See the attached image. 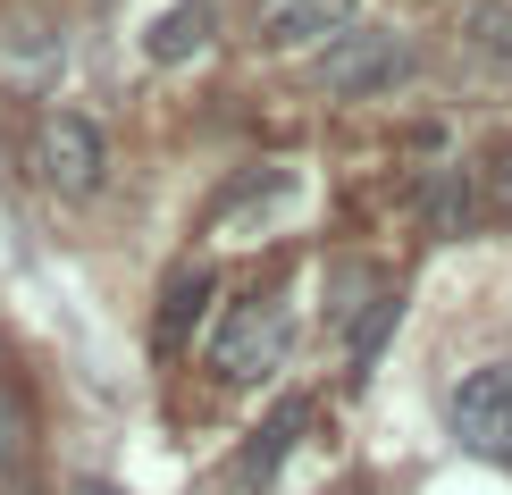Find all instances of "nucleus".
Instances as JSON below:
<instances>
[{
	"label": "nucleus",
	"instance_id": "obj_1",
	"mask_svg": "<svg viewBox=\"0 0 512 495\" xmlns=\"http://www.w3.org/2000/svg\"><path fill=\"white\" fill-rule=\"evenodd\" d=\"M319 93H336V101H378V93H395V84H412L420 76V51H412V34H395V26H345L336 42H319Z\"/></svg>",
	"mask_w": 512,
	"mask_h": 495
},
{
	"label": "nucleus",
	"instance_id": "obj_2",
	"mask_svg": "<svg viewBox=\"0 0 512 495\" xmlns=\"http://www.w3.org/2000/svg\"><path fill=\"white\" fill-rule=\"evenodd\" d=\"M286 344H294L286 294H244V303H227V319L210 328V370L227 386H261L269 370H286Z\"/></svg>",
	"mask_w": 512,
	"mask_h": 495
},
{
	"label": "nucleus",
	"instance_id": "obj_3",
	"mask_svg": "<svg viewBox=\"0 0 512 495\" xmlns=\"http://www.w3.org/2000/svg\"><path fill=\"white\" fill-rule=\"evenodd\" d=\"M34 177H42V193H59V202H93V193L110 185V135L84 110H42L34 118Z\"/></svg>",
	"mask_w": 512,
	"mask_h": 495
},
{
	"label": "nucleus",
	"instance_id": "obj_4",
	"mask_svg": "<svg viewBox=\"0 0 512 495\" xmlns=\"http://www.w3.org/2000/svg\"><path fill=\"white\" fill-rule=\"evenodd\" d=\"M445 420H454V437L471 445L479 462H512V361H487L454 386V403H445Z\"/></svg>",
	"mask_w": 512,
	"mask_h": 495
},
{
	"label": "nucleus",
	"instance_id": "obj_5",
	"mask_svg": "<svg viewBox=\"0 0 512 495\" xmlns=\"http://www.w3.org/2000/svg\"><path fill=\"white\" fill-rule=\"evenodd\" d=\"M353 26V0H261L252 34L261 51H303V42H336Z\"/></svg>",
	"mask_w": 512,
	"mask_h": 495
},
{
	"label": "nucleus",
	"instance_id": "obj_6",
	"mask_svg": "<svg viewBox=\"0 0 512 495\" xmlns=\"http://www.w3.org/2000/svg\"><path fill=\"white\" fill-rule=\"evenodd\" d=\"M454 51L462 68L487 76V84H512V0H471L454 26Z\"/></svg>",
	"mask_w": 512,
	"mask_h": 495
},
{
	"label": "nucleus",
	"instance_id": "obj_7",
	"mask_svg": "<svg viewBox=\"0 0 512 495\" xmlns=\"http://www.w3.org/2000/svg\"><path fill=\"white\" fill-rule=\"evenodd\" d=\"M420 210H429L437 235H471V227L487 219V202H479V168H437L429 193H420Z\"/></svg>",
	"mask_w": 512,
	"mask_h": 495
},
{
	"label": "nucleus",
	"instance_id": "obj_8",
	"mask_svg": "<svg viewBox=\"0 0 512 495\" xmlns=\"http://www.w3.org/2000/svg\"><path fill=\"white\" fill-rule=\"evenodd\" d=\"M51 68H59L51 26H42V17H9V26H0V76L9 84H51Z\"/></svg>",
	"mask_w": 512,
	"mask_h": 495
},
{
	"label": "nucleus",
	"instance_id": "obj_9",
	"mask_svg": "<svg viewBox=\"0 0 512 495\" xmlns=\"http://www.w3.org/2000/svg\"><path fill=\"white\" fill-rule=\"evenodd\" d=\"M210 294H219V269H202V261H185L177 277H168V303H160V353H177V344L194 336V319H202Z\"/></svg>",
	"mask_w": 512,
	"mask_h": 495
},
{
	"label": "nucleus",
	"instance_id": "obj_10",
	"mask_svg": "<svg viewBox=\"0 0 512 495\" xmlns=\"http://www.w3.org/2000/svg\"><path fill=\"white\" fill-rule=\"evenodd\" d=\"M202 42H210V0H177L168 17H152V26H143V51H152L160 68H177V59H194Z\"/></svg>",
	"mask_w": 512,
	"mask_h": 495
},
{
	"label": "nucleus",
	"instance_id": "obj_11",
	"mask_svg": "<svg viewBox=\"0 0 512 495\" xmlns=\"http://www.w3.org/2000/svg\"><path fill=\"white\" fill-rule=\"evenodd\" d=\"M303 420H311V403H277V412H269V428H261V445L244 454V479H269V470H277V454H286V445L303 437Z\"/></svg>",
	"mask_w": 512,
	"mask_h": 495
},
{
	"label": "nucleus",
	"instance_id": "obj_12",
	"mask_svg": "<svg viewBox=\"0 0 512 495\" xmlns=\"http://www.w3.org/2000/svg\"><path fill=\"white\" fill-rule=\"evenodd\" d=\"M479 202H487V219H512V135H496L479 152Z\"/></svg>",
	"mask_w": 512,
	"mask_h": 495
},
{
	"label": "nucleus",
	"instance_id": "obj_13",
	"mask_svg": "<svg viewBox=\"0 0 512 495\" xmlns=\"http://www.w3.org/2000/svg\"><path fill=\"white\" fill-rule=\"evenodd\" d=\"M17 420H26V412H17V395L0 386V470H9V454H17Z\"/></svg>",
	"mask_w": 512,
	"mask_h": 495
},
{
	"label": "nucleus",
	"instance_id": "obj_14",
	"mask_svg": "<svg viewBox=\"0 0 512 495\" xmlns=\"http://www.w3.org/2000/svg\"><path fill=\"white\" fill-rule=\"evenodd\" d=\"M76 495H126V487H101V479H84V487H76Z\"/></svg>",
	"mask_w": 512,
	"mask_h": 495
}]
</instances>
